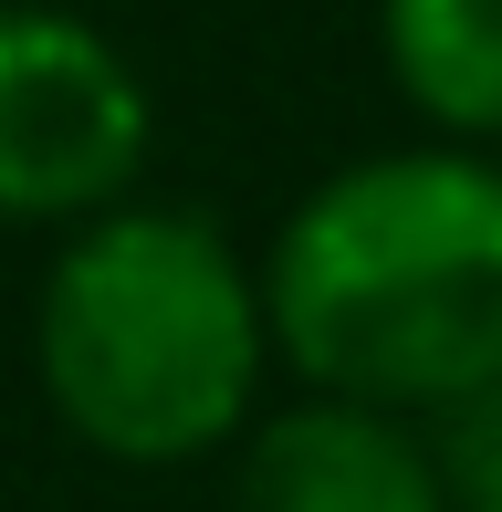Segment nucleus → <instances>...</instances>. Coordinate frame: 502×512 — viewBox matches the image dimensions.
<instances>
[{"label":"nucleus","mask_w":502,"mask_h":512,"mask_svg":"<svg viewBox=\"0 0 502 512\" xmlns=\"http://www.w3.org/2000/svg\"><path fill=\"white\" fill-rule=\"evenodd\" d=\"M251 283L314 398L429 418L502 377V168L450 136L356 157L293 199Z\"/></svg>","instance_id":"f257e3e1"},{"label":"nucleus","mask_w":502,"mask_h":512,"mask_svg":"<svg viewBox=\"0 0 502 512\" xmlns=\"http://www.w3.org/2000/svg\"><path fill=\"white\" fill-rule=\"evenodd\" d=\"M32 366L84 450L126 471L210 460L262 418V283L210 220L116 199L63 230L32 293Z\"/></svg>","instance_id":"f03ea898"},{"label":"nucleus","mask_w":502,"mask_h":512,"mask_svg":"<svg viewBox=\"0 0 502 512\" xmlns=\"http://www.w3.org/2000/svg\"><path fill=\"white\" fill-rule=\"evenodd\" d=\"M157 105L95 21L0 0V220H95L147 178Z\"/></svg>","instance_id":"7ed1b4c3"},{"label":"nucleus","mask_w":502,"mask_h":512,"mask_svg":"<svg viewBox=\"0 0 502 512\" xmlns=\"http://www.w3.org/2000/svg\"><path fill=\"white\" fill-rule=\"evenodd\" d=\"M231 512H450L419 429L387 408L304 398L241 429Z\"/></svg>","instance_id":"20e7f679"},{"label":"nucleus","mask_w":502,"mask_h":512,"mask_svg":"<svg viewBox=\"0 0 502 512\" xmlns=\"http://www.w3.org/2000/svg\"><path fill=\"white\" fill-rule=\"evenodd\" d=\"M377 53L450 147L502 136V0H377Z\"/></svg>","instance_id":"39448f33"},{"label":"nucleus","mask_w":502,"mask_h":512,"mask_svg":"<svg viewBox=\"0 0 502 512\" xmlns=\"http://www.w3.org/2000/svg\"><path fill=\"white\" fill-rule=\"evenodd\" d=\"M440 439H419L429 471H440V502L450 512H502V377H482L471 398L429 408Z\"/></svg>","instance_id":"423d86ee"}]
</instances>
